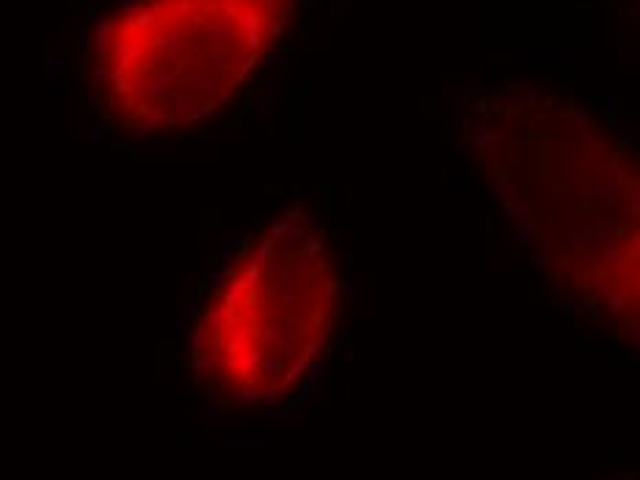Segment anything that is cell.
Masks as SVG:
<instances>
[{
  "label": "cell",
  "instance_id": "2",
  "mask_svg": "<svg viewBox=\"0 0 640 480\" xmlns=\"http://www.w3.org/2000/svg\"><path fill=\"white\" fill-rule=\"evenodd\" d=\"M351 265L331 219L276 202L221 257L193 309L188 367L221 412L293 403L337 351Z\"/></svg>",
  "mask_w": 640,
  "mask_h": 480
},
{
  "label": "cell",
  "instance_id": "1",
  "mask_svg": "<svg viewBox=\"0 0 640 480\" xmlns=\"http://www.w3.org/2000/svg\"><path fill=\"white\" fill-rule=\"evenodd\" d=\"M475 155L505 221L560 304L610 331L638 326V158L585 102L511 94L478 108Z\"/></svg>",
  "mask_w": 640,
  "mask_h": 480
},
{
  "label": "cell",
  "instance_id": "3",
  "mask_svg": "<svg viewBox=\"0 0 640 480\" xmlns=\"http://www.w3.org/2000/svg\"><path fill=\"white\" fill-rule=\"evenodd\" d=\"M298 0H116L89 39L97 125L171 138L226 113L288 39Z\"/></svg>",
  "mask_w": 640,
  "mask_h": 480
}]
</instances>
